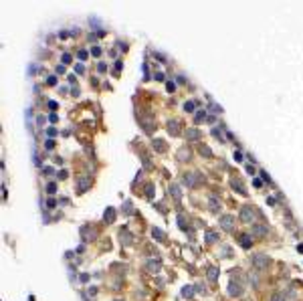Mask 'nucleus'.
<instances>
[{
  "label": "nucleus",
  "mask_w": 303,
  "mask_h": 301,
  "mask_svg": "<svg viewBox=\"0 0 303 301\" xmlns=\"http://www.w3.org/2000/svg\"><path fill=\"white\" fill-rule=\"evenodd\" d=\"M204 182V176L200 172H186L182 176V184L188 186V188H196V186H200Z\"/></svg>",
  "instance_id": "1"
},
{
  "label": "nucleus",
  "mask_w": 303,
  "mask_h": 301,
  "mask_svg": "<svg viewBox=\"0 0 303 301\" xmlns=\"http://www.w3.org/2000/svg\"><path fill=\"white\" fill-rule=\"evenodd\" d=\"M251 263H253V267H255L257 271H265V269L271 265V257L265 255V253H257V255H253Z\"/></svg>",
  "instance_id": "2"
},
{
  "label": "nucleus",
  "mask_w": 303,
  "mask_h": 301,
  "mask_svg": "<svg viewBox=\"0 0 303 301\" xmlns=\"http://www.w3.org/2000/svg\"><path fill=\"white\" fill-rule=\"evenodd\" d=\"M218 226L226 232H233L235 231V216L233 214H222L220 220H218Z\"/></svg>",
  "instance_id": "3"
},
{
  "label": "nucleus",
  "mask_w": 303,
  "mask_h": 301,
  "mask_svg": "<svg viewBox=\"0 0 303 301\" xmlns=\"http://www.w3.org/2000/svg\"><path fill=\"white\" fill-rule=\"evenodd\" d=\"M81 236L85 243H93L97 239V231L93 228V224H85V226H81Z\"/></svg>",
  "instance_id": "4"
},
{
  "label": "nucleus",
  "mask_w": 303,
  "mask_h": 301,
  "mask_svg": "<svg viewBox=\"0 0 303 301\" xmlns=\"http://www.w3.org/2000/svg\"><path fill=\"white\" fill-rule=\"evenodd\" d=\"M238 216H241V220H243V222H253V220H255V216H257V212H255V208H253V206H243Z\"/></svg>",
  "instance_id": "5"
},
{
  "label": "nucleus",
  "mask_w": 303,
  "mask_h": 301,
  "mask_svg": "<svg viewBox=\"0 0 303 301\" xmlns=\"http://www.w3.org/2000/svg\"><path fill=\"white\" fill-rule=\"evenodd\" d=\"M236 241L241 243L243 249H251V247H253V236H251L249 232H241V234H236Z\"/></svg>",
  "instance_id": "6"
},
{
  "label": "nucleus",
  "mask_w": 303,
  "mask_h": 301,
  "mask_svg": "<svg viewBox=\"0 0 303 301\" xmlns=\"http://www.w3.org/2000/svg\"><path fill=\"white\" fill-rule=\"evenodd\" d=\"M176 158H178V162H190L192 160V152L188 146H182L178 150V154H176Z\"/></svg>",
  "instance_id": "7"
},
{
  "label": "nucleus",
  "mask_w": 303,
  "mask_h": 301,
  "mask_svg": "<svg viewBox=\"0 0 303 301\" xmlns=\"http://www.w3.org/2000/svg\"><path fill=\"white\" fill-rule=\"evenodd\" d=\"M251 231H253V234H255V236H265V234L269 232V226H267V224H263V222H255V224L251 226Z\"/></svg>",
  "instance_id": "8"
},
{
  "label": "nucleus",
  "mask_w": 303,
  "mask_h": 301,
  "mask_svg": "<svg viewBox=\"0 0 303 301\" xmlns=\"http://www.w3.org/2000/svg\"><path fill=\"white\" fill-rule=\"evenodd\" d=\"M230 186L235 188V190H236V192H238V194H243V196H247V188H245V184H243V180H241V178H236V176H235V178L230 180Z\"/></svg>",
  "instance_id": "9"
},
{
  "label": "nucleus",
  "mask_w": 303,
  "mask_h": 301,
  "mask_svg": "<svg viewBox=\"0 0 303 301\" xmlns=\"http://www.w3.org/2000/svg\"><path fill=\"white\" fill-rule=\"evenodd\" d=\"M166 128H168L170 136H178V133H180V121H178V119H168Z\"/></svg>",
  "instance_id": "10"
},
{
  "label": "nucleus",
  "mask_w": 303,
  "mask_h": 301,
  "mask_svg": "<svg viewBox=\"0 0 303 301\" xmlns=\"http://www.w3.org/2000/svg\"><path fill=\"white\" fill-rule=\"evenodd\" d=\"M208 208H210V212H218L220 210V198L216 196V194H210L208 196Z\"/></svg>",
  "instance_id": "11"
},
{
  "label": "nucleus",
  "mask_w": 303,
  "mask_h": 301,
  "mask_svg": "<svg viewBox=\"0 0 303 301\" xmlns=\"http://www.w3.org/2000/svg\"><path fill=\"white\" fill-rule=\"evenodd\" d=\"M89 184H91V180L87 178V176H79V180H77V192H79V194H83V192L89 188Z\"/></svg>",
  "instance_id": "12"
},
{
  "label": "nucleus",
  "mask_w": 303,
  "mask_h": 301,
  "mask_svg": "<svg viewBox=\"0 0 303 301\" xmlns=\"http://www.w3.org/2000/svg\"><path fill=\"white\" fill-rule=\"evenodd\" d=\"M119 241H121V243H124V244H132V241H134V236H132V232L127 231L125 226H121V228H119Z\"/></svg>",
  "instance_id": "13"
},
{
  "label": "nucleus",
  "mask_w": 303,
  "mask_h": 301,
  "mask_svg": "<svg viewBox=\"0 0 303 301\" xmlns=\"http://www.w3.org/2000/svg\"><path fill=\"white\" fill-rule=\"evenodd\" d=\"M228 295L241 297V295H243V287H241L238 283H235V281H230V283H228Z\"/></svg>",
  "instance_id": "14"
},
{
  "label": "nucleus",
  "mask_w": 303,
  "mask_h": 301,
  "mask_svg": "<svg viewBox=\"0 0 303 301\" xmlns=\"http://www.w3.org/2000/svg\"><path fill=\"white\" fill-rule=\"evenodd\" d=\"M168 192L172 194L174 200H180V198H182V190H180V186L176 184V182H172V184L168 186Z\"/></svg>",
  "instance_id": "15"
},
{
  "label": "nucleus",
  "mask_w": 303,
  "mask_h": 301,
  "mask_svg": "<svg viewBox=\"0 0 303 301\" xmlns=\"http://www.w3.org/2000/svg\"><path fill=\"white\" fill-rule=\"evenodd\" d=\"M198 138H200V129H196V128H188V129H186V139L194 141V139H198Z\"/></svg>",
  "instance_id": "16"
},
{
  "label": "nucleus",
  "mask_w": 303,
  "mask_h": 301,
  "mask_svg": "<svg viewBox=\"0 0 303 301\" xmlns=\"http://www.w3.org/2000/svg\"><path fill=\"white\" fill-rule=\"evenodd\" d=\"M103 220H105L107 224H111L113 220H115V208H111V206H109V208L105 210V212H103Z\"/></svg>",
  "instance_id": "17"
},
{
  "label": "nucleus",
  "mask_w": 303,
  "mask_h": 301,
  "mask_svg": "<svg viewBox=\"0 0 303 301\" xmlns=\"http://www.w3.org/2000/svg\"><path fill=\"white\" fill-rule=\"evenodd\" d=\"M160 267H162V261H160V259H150V261H148V269L154 271V273L160 271Z\"/></svg>",
  "instance_id": "18"
},
{
  "label": "nucleus",
  "mask_w": 303,
  "mask_h": 301,
  "mask_svg": "<svg viewBox=\"0 0 303 301\" xmlns=\"http://www.w3.org/2000/svg\"><path fill=\"white\" fill-rule=\"evenodd\" d=\"M206 277H208V281H216L218 279V269L216 267H208L206 269Z\"/></svg>",
  "instance_id": "19"
},
{
  "label": "nucleus",
  "mask_w": 303,
  "mask_h": 301,
  "mask_svg": "<svg viewBox=\"0 0 303 301\" xmlns=\"http://www.w3.org/2000/svg\"><path fill=\"white\" fill-rule=\"evenodd\" d=\"M198 152H200L204 158H212V150L206 146V144H202V146H198Z\"/></svg>",
  "instance_id": "20"
},
{
  "label": "nucleus",
  "mask_w": 303,
  "mask_h": 301,
  "mask_svg": "<svg viewBox=\"0 0 303 301\" xmlns=\"http://www.w3.org/2000/svg\"><path fill=\"white\" fill-rule=\"evenodd\" d=\"M204 119H208V117H206V109H198V111L194 113V121L200 123V121H204Z\"/></svg>",
  "instance_id": "21"
},
{
  "label": "nucleus",
  "mask_w": 303,
  "mask_h": 301,
  "mask_svg": "<svg viewBox=\"0 0 303 301\" xmlns=\"http://www.w3.org/2000/svg\"><path fill=\"white\" fill-rule=\"evenodd\" d=\"M220 241V236L212 231H206V243H218Z\"/></svg>",
  "instance_id": "22"
},
{
  "label": "nucleus",
  "mask_w": 303,
  "mask_h": 301,
  "mask_svg": "<svg viewBox=\"0 0 303 301\" xmlns=\"http://www.w3.org/2000/svg\"><path fill=\"white\" fill-rule=\"evenodd\" d=\"M269 301H287V299H285L283 291H273V293H271V297H269Z\"/></svg>",
  "instance_id": "23"
},
{
  "label": "nucleus",
  "mask_w": 303,
  "mask_h": 301,
  "mask_svg": "<svg viewBox=\"0 0 303 301\" xmlns=\"http://www.w3.org/2000/svg\"><path fill=\"white\" fill-rule=\"evenodd\" d=\"M152 146H154L158 152H166V141H164V139H154Z\"/></svg>",
  "instance_id": "24"
},
{
  "label": "nucleus",
  "mask_w": 303,
  "mask_h": 301,
  "mask_svg": "<svg viewBox=\"0 0 303 301\" xmlns=\"http://www.w3.org/2000/svg\"><path fill=\"white\" fill-rule=\"evenodd\" d=\"M152 236H154V239H158V241H164V239H166V234L160 231L158 226H154V228H152Z\"/></svg>",
  "instance_id": "25"
},
{
  "label": "nucleus",
  "mask_w": 303,
  "mask_h": 301,
  "mask_svg": "<svg viewBox=\"0 0 303 301\" xmlns=\"http://www.w3.org/2000/svg\"><path fill=\"white\" fill-rule=\"evenodd\" d=\"M144 192H146V196H148V198H152V196H154V184H148Z\"/></svg>",
  "instance_id": "26"
},
{
  "label": "nucleus",
  "mask_w": 303,
  "mask_h": 301,
  "mask_svg": "<svg viewBox=\"0 0 303 301\" xmlns=\"http://www.w3.org/2000/svg\"><path fill=\"white\" fill-rule=\"evenodd\" d=\"M194 107H196L194 101H186V103H184V111H194Z\"/></svg>",
  "instance_id": "27"
},
{
  "label": "nucleus",
  "mask_w": 303,
  "mask_h": 301,
  "mask_svg": "<svg viewBox=\"0 0 303 301\" xmlns=\"http://www.w3.org/2000/svg\"><path fill=\"white\" fill-rule=\"evenodd\" d=\"M47 192H51V194L57 192V182H49V184H47Z\"/></svg>",
  "instance_id": "28"
},
{
  "label": "nucleus",
  "mask_w": 303,
  "mask_h": 301,
  "mask_svg": "<svg viewBox=\"0 0 303 301\" xmlns=\"http://www.w3.org/2000/svg\"><path fill=\"white\" fill-rule=\"evenodd\" d=\"M192 291H194L192 287H184V289H182V295H184V297H192V295H194Z\"/></svg>",
  "instance_id": "29"
},
{
  "label": "nucleus",
  "mask_w": 303,
  "mask_h": 301,
  "mask_svg": "<svg viewBox=\"0 0 303 301\" xmlns=\"http://www.w3.org/2000/svg\"><path fill=\"white\" fill-rule=\"evenodd\" d=\"M124 212H125V214H132V202H129V200L124 204Z\"/></svg>",
  "instance_id": "30"
},
{
  "label": "nucleus",
  "mask_w": 303,
  "mask_h": 301,
  "mask_svg": "<svg viewBox=\"0 0 303 301\" xmlns=\"http://www.w3.org/2000/svg\"><path fill=\"white\" fill-rule=\"evenodd\" d=\"M77 57L81 59V61H85V59H87V51H85V49H81V51L77 53Z\"/></svg>",
  "instance_id": "31"
},
{
  "label": "nucleus",
  "mask_w": 303,
  "mask_h": 301,
  "mask_svg": "<svg viewBox=\"0 0 303 301\" xmlns=\"http://www.w3.org/2000/svg\"><path fill=\"white\" fill-rule=\"evenodd\" d=\"M261 178H263V180H265L267 184H271V176H269V174H267V172H265V170L261 172Z\"/></svg>",
  "instance_id": "32"
},
{
  "label": "nucleus",
  "mask_w": 303,
  "mask_h": 301,
  "mask_svg": "<svg viewBox=\"0 0 303 301\" xmlns=\"http://www.w3.org/2000/svg\"><path fill=\"white\" fill-rule=\"evenodd\" d=\"M47 133H49V139H51V138H55V136H57V129L55 128H49V129H47Z\"/></svg>",
  "instance_id": "33"
},
{
  "label": "nucleus",
  "mask_w": 303,
  "mask_h": 301,
  "mask_svg": "<svg viewBox=\"0 0 303 301\" xmlns=\"http://www.w3.org/2000/svg\"><path fill=\"white\" fill-rule=\"evenodd\" d=\"M45 148H47V150H53V148H55V141H53V139H47Z\"/></svg>",
  "instance_id": "34"
},
{
  "label": "nucleus",
  "mask_w": 303,
  "mask_h": 301,
  "mask_svg": "<svg viewBox=\"0 0 303 301\" xmlns=\"http://www.w3.org/2000/svg\"><path fill=\"white\" fill-rule=\"evenodd\" d=\"M91 53H93L95 57H99V55H101V46H93V49H91Z\"/></svg>",
  "instance_id": "35"
},
{
  "label": "nucleus",
  "mask_w": 303,
  "mask_h": 301,
  "mask_svg": "<svg viewBox=\"0 0 303 301\" xmlns=\"http://www.w3.org/2000/svg\"><path fill=\"white\" fill-rule=\"evenodd\" d=\"M212 136H214V138H220V139H222V133H220V129H218V128L212 129Z\"/></svg>",
  "instance_id": "36"
},
{
  "label": "nucleus",
  "mask_w": 303,
  "mask_h": 301,
  "mask_svg": "<svg viewBox=\"0 0 303 301\" xmlns=\"http://www.w3.org/2000/svg\"><path fill=\"white\" fill-rule=\"evenodd\" d=\"M105 69H107V65H105V63H97V71H99V73H103Z\"/></svg>",
  "instance_id": "37"
},
{
  "label": "nucleus",
  "mask_w": 303,
  "mask_h": 301,
  "mask_svg": "<svg viewBox=\"0 0 303 301\" xmlns=\"http://www.w3.org/2000/svg\"><path fill=\"white\" fill-rule=\"evenodd\" d=\"M47 83H49V85H57V77H55V75H51V77L47 79Z\"/></svg>",
  "instance_id": "38"
},
{
  "label": "nucleus",
  "mask_w": 303,
  "mask_h": 301,
  "mask_svg": "<svg viewBox=\"0 0 303 301\" xmlns=\"http://www.w3.org/2000/svg\"><path fill=\"white\" fill-rule=\"evenodd\" d=\"M61 59H63V63H69V61H71V53H65Z\"/></svg>",
  "instance_id": "39"
},
{
  "label": "nucleus",
  "mask_w": 303,
  "mask_h": 301,
  "mask_svg": "<svg viewBox=\"0 0 303 301\" xmlns=\"http://www.w3.org/2000/svg\"><path fill=\"white\" fill-rule=\"evenodd\" d=\"M47 206H49V208H55V206H57V200H53V198H51V200L47 202Z\"/></svg>",
  "instance_id": "40"
},
{
  "label": "nucleus",
  "mask_w": 303,
  "mask_h": 301,
  "mask_svg": "<svg viewBox=\"0 0 303 301\" xmlns=\"http://www.w3.org/2000/svg\"><path fill=\"white\" fill-rule=\"evenodd\" d=\"M166 87H168V91H174V89H176V85H174L172 81H168V83H166Z\"/></svg>",
  "instance_id": "41"
},
{
  "label": "nucleus",
  "mask_w": 303,
  "mask_h": 301,
  "mask_svg": "<svg viewBox=\"0 0 303 301\" xmlns=\"http://www.w3.org/2000/svg\"><path fill=\"white\" fill-rule=\"evenodd\" d=\"M43 172H45L47 176H53V174H55V170H53V168H45V170H43Z\"/></svg>",
  "instance_id": "42"
},
{
  "label": "nucleus",
  "mask_w": 303,
  "mask_h": 301,
  "mask_svg": "<svg viewBox=\"0 0 303 301\" xmlns=\"http://www.w3.org/2000/svg\"><path fill=\"white\" fill-rule=\"evenodd\" d=\"M156 79H158V81H164V73H162V71H158V73H156Z\"/></svg>",
  "instance_id": "43"
},
{
  "label": "nucleus",
  "mask_w": 303,
  "mask_h": 301,
  "mask_svg": "<svg viewBox=\"0 0 303 301\" xmlns=\"http://www.w3.org/2000/svg\"><path fill=\"white\" fill-rule=\"evenodd\" d=\"M59 178H61V180L67 178V170H61V172H59Z\"/></svg>",
  "instance_id": "44"
},
{
  "label": "nucleus",
  "mask_w": 303,
  "mask_h": 301,
  "mask_svg": "<svg viewBox=\"0 0 303 301\" xmlns=\"http://www.w3.org/2000/svg\"><path fill=\"white\" fill-rule=\"evenodd\" d=\"M81 281H83V283H87V281H89V275H87V273H83V275H81Z\"/></svg>",
  "instance_id": "45"
},
{
  "label": "nucleus",
  "mask_w": 303,
  "mask_h": 301,
  "mask_svg": "<svg viewBox=\"0 0 303 301\" xmlns=\"http://www.w3.org/2000/svg\"><path fill=\"white\" fill-rule=\"evenodd\" d=\"M49 107H51V109H57L59 105H57V101H49Z\"/></svg>",
  "instance_id": "46"
},
{
  "label": "nucleus",
  "mask_w": 303,
  "mask_h": 301,
  "mask_svg": "<svg viewBox=\"0 0 303 301\" xmlns=\"http://www.w3.org/2000/svg\"><path fill=\"white\" fill-rule=\"evenodd\" d=\"M297 251H299V253H303V244H297Z\"/></svg>",
  "instance_id": "47"
},
{
  "label": "nucleus",
  "mask_w": 303,
  "mask_h": 301,
  "mask_svg": "<svg viewBox=\"0 0 303 301\" xmlns=\"http://www.w3.org/2000/svg\"><path fill=\"white\" fill-rule=\"evenodd\" d=\"M115 301H121V299H115Z\"/></svg>",
  "instance_id": "48"
}]
</instances>
